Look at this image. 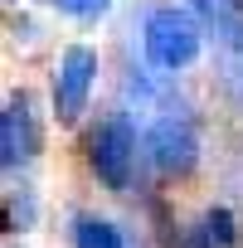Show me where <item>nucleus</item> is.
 Instances as JSON below:
<instances>
[{"label":"nucleus","mask_w":243,"mask_h":248,"mask_svg":"<svg viewBox=\"0 0 243 248\" xmlns=\"http://www.w3.org/2000/svg\"><path fill=\"white\" fill-rule=\"evenodd\" d=\"M199 44H204V30H199V20H195L190 10H180V5H156V10L146 15V25H141V49H146V59H151L156 68H166V73L190 68V63L199 59Z\"/></svg>","instance_id":"nucleus-1"},{"label":"nucleus","mask_w":243,"mask_h":248,"mask_svg":"<svg viewBox=\"0 0 243 248\" xmlns=\"http://www.w3.org/2000/svg\"><path fill=\"white\" fill-rule=\"evenodd\" d=\"M88 166L92 175L107 185V190H132V175H137V127L122 112L102 117L92 137H88Z\"/></svg>","instance_id":"nucleus-2"},{"label":"nucleus","mask_w":243,"mask_h":248,"mask_svg":"<svg viewBox=\"0 0 243 248\" xmlns=\"http://www.w3.org/2000/svg\"><path fill=\"white\" fill-rule=\"evenodd\" d=\"M146 156L161 175H190L199 166V132L185 112H161L146 127Z\"/></svg>","instance_id":"nucleus-3"},{"label":"nucleus","mask_w":243,"mask_h":248,"mask_svg":"<svg viewBox=\"0 0 243 248\" xmlns=\"http://www.w3.org/2000/svg\"><path fill=\"white\" fill-rule=\"evenodd\" d=\"M92 83H97V54L88 44H68L59 54V68H54V112H59V122L83 117Z\"/></svg>","instance_id":"nucleus-4"},{"label":"nucleus","mask_w":243,"mask_h":248,"mask_svg":"<svg viewBox=\"0 0 243 248\" xmlns=\"http://www.w3.org/2000/svg\"><path fill=\"white\" fill-rule=\"evenodd\" d=\"M34 146H39V132H34L30 97H25V93H15V97L5 102V117H0V161H5V170L30 166Z\"/></svg>","instance_id":"nucleus-5"},{"label":"nucleus","mask_w":243,"mask_h":248,"mask_svg":"<svg viewBox=\"0 0 243 248\" xmlns=\"http://www.w3.org/2000/svg\"><path fill=\"white\" fill-rule=\"evenodd\" d=\"M73 243L78 248H127V243H122V229L107 224V219H97V214H83L73 224Z\"/></svg>","instance_id":"nucleus-6"},{"label":"nucleus","mask_w":243,"mask_h":248,"mask_svg":"<svg viewBox=\"0 0 243 248\" xmlns=\"http://www.w3.org/2000/svg\"><path fill=\"white\" fill-rule=\"evenodd\" d=\"M199 229L209 233V243H214V248H228V243H233V214H228L224 204H214V209L204 214V224H199Z\"/></svg>","instance_id":"nucleus-7"},{"label":"nucleus","mask_w":243,"mask_h":248,"mask_svg":"<svg viewBox=\"0 0 243 248\" xmlns=\"http://www.w3.org/2000/svg\"><path fill=\"white\" fill-rule=\"evenodd\" d=\"M49 5H59L63 15H78V20H92V15H102L112 0H49Z\"/></svg>","instance_id":"nucleus-8"}]
</instances>
